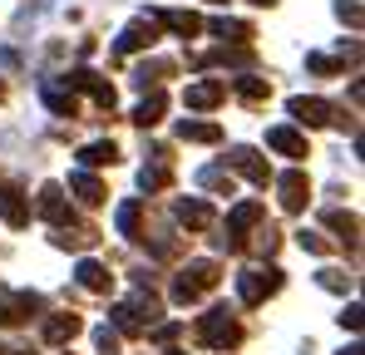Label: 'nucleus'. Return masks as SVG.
Instances as JSON below:
<instances>
[{
    "label": "nucleus",
    "instance_id": "obj_19",
    "mask_svg": "<svg viewBox=\"0 0 365 355\" xmlns=\"http://www.w3.org/2000/svg\"><path fill=\"white\" fill-rule=\"evenodd\" d=\"M237 94H242L247 104H262L267 99V79H237Z\"/></svg>",
    "mask_w": 365,
    "mask_h": 355
},
{
    "label": "nucleus",
    "instance_id": "obj_14",
    "mask_svg": "<svg viewBox=\"0 0 365 355\" xmlns=\"http://www.w3.org/2000/svg\"><path fill=\"white\" fill-rule=\"evenodd\" d=\"M158 20H163L168 30H178V35H197V30H202V20H197V15H182V10H173V15H158Z\"/></svg>",
    "mask_w": 365,
    "mask_h": 355
},
{
    "label": "nucleus",
    "instance_id": "obj_7",
    "mask_svg": "<svg viewBox=\"0 0 365 355\" xmlns=\"http://www.w3.org/2000/svg\"><path fill=\"white\" fill-rule=\"evenodd\" d=\"M0 217H5V222H15V227L25 222V202H20V192H15V187H0Z\"/></svg>",
    "mask_w": 365,
    "mask_h": 355
},
{
    "label": "nucleus",
    "instance_id": "obj_4",
    "mask_svg": "<svg viewBox=\"0 0 365 355\" xmlns=\"http://www.w3.org/2000/svg\"><path fill=\"white\" fill-rule=\"evenodd\" d=\"M267 143H272L277 153H292V158H306V138H302V133H292V128H272V133H267Z\"/></svg>",
    "mask_w": 365,
    "mask_h": 355
},
{
    "label": "nucleus",
    "instance_id": "obj_10",
    "mask_svg": "<svg viewBox=\"0 0 365 355\" xmlns=\"http://www.w3.org/2000/svg\"><path fill=\"white\" fill-rule=\"evenodd\" d=\"M232 163H237V168H242L252 182H267V163H262L252 148H237V153H232Z\"/></svg>",
    "mask_w": 365,
    "mask_h": 355
},
{
    "label": "nucleus",
    "instance_id": "obj_3",
    "mask_svg": "<svg viewBox=\"0 0 365 355\" xmlns=\"http://www.w3.org/2000/svg\"><path fill=\"white\" fill-rule=\"evenodd\" d=\"M222 94H227V89H222L217 79H207V84H187V109H212Z\"/></svg>",
    "mask_w": 365,
    "mask_h": 355
},
{
    "label": "nucleus",
    "instance_id": "obj_6",
    "mask_svg": "<svg viewBox=\"0 0 365 355\" xmlns=\"http://www.w3.org/2000/svg\"><path fill=\"white\" fill-rule=\"evenodd\" d=\"M163 109H168V99H163V94H158V89H153V94H148V99H143V104H138V123H143V128H153V123H158V118H163Z\"/></svg>",
    "mask_w": 365,
    "mask_h": 355
},
{
    "label": "nucleus",
    "instance_id": "obj_9",
    "mask_svg": "<svg viewBox=\"0 0 365 355\" xmlns=\"http://www.w3.org/2000/svg\"><path fill=\"white\" fill-rule=\"evenodd\" d=\"M178 133L187 138V143H217V138H222L217 123H178Z\"/></svg>",
    "mask_w": 365,
    "mask_h": 355
},
{
    "label": "nucleus",
    "instance_id": "obj_21",
    "mask_svg": "<svg viewBox=\"0 0 365 355\" xmlns=\"http://www.w3.org/2000/svg\"><path fill=\"white\" fill-rule=\"evenodd\" d=\"M119 227H123V232L138 227V202H123V207H119Z\"/></svg>",
    "mask_w": 365,
    "mask_h": 355
},
{
    "label": "nucleus",
    "instance_id": "obj_17",
    "mask_svg": "<svg viewBox=\"0 0 365 355\" xmlns=\"http://www.w3.org/2000/svg\"><path fill=\"white\" fill-rule=\"evenodd\" d=\"M74 331H79V321H74V316H60V321H50V331H45V341H50V346H60V341H69Z\"/></svg>",
    "mask_w": 365,
    "mask_h": 355
},
{
    "label": "nucleus",
    "instance_id": "obj_16",
    "mask_svg": "<svg viewBox=\"0 0 365 355\" xmlns=\"http://www.w3.org/2000/svg\"><path fill=\"white\" fill-rule=\"evenodd\" d=\"M74 192H79V202H89V207L104 202V187H99L94 178H84V173H74Z\"/></svg>",
    "mask_w": 365,
    "mask_h": 355
},
{
    "label": "nucleus",
    "instance_id": "obj_15",
    "mask_svg": "<svg viewBox=\"0 0 365 355\" xmlns=\"http://www.w3.org/2000/svg\"><path fill=\"white\" fill-rule=\"evenodd\" d=\"M45 104H50L55 114H74V94L60 89V84H45Z\"/></svg>",
    "mask_w": 365,
    "mask_h": 355
},
{
    "label": "nucleus",
    "instance_id": "obj_2",
    "mask_svg": "<svg viewBox=\"0 0 365 355\" xmlns=\"http://www.w3.org/2000/svg\"><path fill=\"white\" fill-rule=\"evenodd\" d=\"M202 341H207V346H232V341H237V326L227 321V311H217V316L202 321Z\"/></svg>",
    "mask_w": 365,
    "mask_h": 355
},
{
    "label": "nucleus",
    "instance_id": "obj_8",
    "mask_svg": "<svg viewBox=\"0 0 365 355\" xmlns=\"http://www.w3.org/2000/svg\"><path fill=\"white\" fill-rule=\"evenodd\" d=\"M302 202H306V178L287 173L282 178V207H302Z\"/></svg>",
    "mask_w": 365,
    "mask_h": 355
},
{
    "label": "nucleus",
    "instance_id": "obj_12",
    "mask_svg": "<svg viewBox=\"0 0 365 355\" xmlns=\"http://www.w3.org/2000/svg\"><path fill=\"white\" fill-rule=\"evenodd\" d=\"M79 158H84L89 168H104V163H119V148H114V143H89Z\"/></svg>",
    "mask_w": 365,
    "mask_h": 355
},
{
    "label": "nucleus",
    "instance_id": "obj_11",
    "mask_svg": "<svg viewBox=\"0 0 365 355\" xmlns=\"http://www.w3.org/2000/svg\"><path fill=\"white\" fill-rule=\"evenodd\" d=\"M178 222H187V227H207V222H212V207H207V202H178Z\"/></svg>",
    "mask_w": 365,
    "mask_h": 355
},
{
    "label": "nucleus",
    "instance_id": "obj_22",
    "mask_svg": "<svg viewBox=\"0 0 365 355\" xmlns=\"http://www.w3.org/2000/svg\"><path fill=\"white\" fill-rule=\"evenodd\" d=\"M341 20H351V25H361V5H346V0H341Z\"/></svg>",
    "mask_w": 365,
    "mask_h": 355
},
{
    "label": "nucleus",
    "instance_id": "obj_1",
    "mask_svg": "<svg viewBox=\"0 0 365 355\" xmlns=\"http://www.w3.org/2000/svg\"><path fill=\"white\" fill-rule=\"evenodd\" d=\"M158 40V15H143V20H133L128 30L119 35V55H133V50H148Z\"/></svg>",
    "mask_w": 365,
    "mask_h": 355
},
{
    "label": "nucleus",
    "instance_id": "obj_23",
    "mask_svg": "<svg viewBox=\"0 0 365 355\" xmlns=\"http://www.w3.org/2000/svg\"><path fill=\"white\" fill-rule=\"evenodd\" d=\"M257 5H272V0H257Z\"/></svg>",
    "mask_w": 365,
    "mask_h": 355
},
{
    "label": "nucleus",
    "instance_id": "obj_13",
    "mask_svg": "<svg viewBox=\"0 0 365 355\" xmlns=\"http://www.w3.org/2000/svg\"><path fill=\"white\" fill-rule=\"evenodd\" d=\"M40 212H45L50 222H64V197H60V187H55V182L40 192Z\"/></svg>",
    "mask_w": 365,
    "mask_h": 355
},
{
    "label": "nucleus",
    "instance_id": "obj_18",
    "mask_svg": "<svg viewBox=\"0 0 365 355\" xmlns=\"http://www.w3.org/2000/svg\"><path fill=\"white\" fill-rule=\"evenodd\" d=\"M212 30H217V35H222V40H227V35H232V40H237V45H242V40H252V25H242V20H217V25H212Z\"/></svg>",
    "mask_w": 365,
    "mask_h": 355
},
{
    "label": "nucleus",
    "instance_id": "obj_20",
    "mask_svg": "<svg viewBox=\"0 0 365 355\" xmlns=\"http://www.w3.org/2000/svg\"><path fill=\"white\" fill-rule=\"evenodd\" d=\"M79 282H84L89 292H99V287H104L109 277H104V267H94V262H84V267H79Z\"/></svg>",
    "mask_w": 365,
    "mask_h": 355
},
{
    "label": "nucleus",
    "instance_id": "obj_5",
    "mask_svg": "<svg viewBox=\"0 0 365 355\" xmlns=\"http://www.w3.org/2000/svg\"><path fill=\"white\" fill-rule=\"evenodd\" d=\"M292 114L302 118V123H326L331 104H321V99H292Z\"/></svg>",
    "mask_w": 365,
    "mask_h": 355
}]
</instances>
